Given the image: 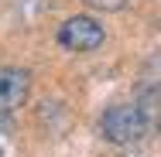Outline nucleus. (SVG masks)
<instances>
[{"instance_id":"obj_1","label":"nucleus","mask_w":161,"mask_h":157,"mask_svg":"<svg viewBox=\"0 0 161 157\" xmlns=\"http://www.w3.org/2000/svg\"><path fill=\"white\" fill-rule=\"evenodd\" d=\"M147 130H151V120L137 109V102H117L99 116V133L117 147L141 144L147 137Z\"/></svg>"},{"instance_id":"obj_2","label":"nucleus","mask_w":161,"mask_h":157,"mask_svg":"<svg viewBox=\"0 0 161 157\" xmlns=\"http://www.w3.org/2000/svg\"><path fill=\"white\" fill-rule=\"evenodd\" d=\"M106 41V31L96 17L89 14H75L69 17L62 28H58V44L65 51H75V55H86V51H96L99 44Z\"/></svg>"},{"instance_id":"obj_3","label":"nucleus","mask_w":161,"mask_h":157,"mask_svg":"<svg viewBox=\"0 0 161 157\" xmlns=\"http://www.w3.org/2000/svg\"><path fill=\"white\" fill-rule=\"evenodd\" d=\"M31 92V72L28 68H17V65H7L0 68V113H14L28 102Z\"/></svg>"},{"instance_id":"obj_4","label":"nucleus","mask_w":161,"mask_h":157,"mask_svg":"<svg viewBox=\"0 0 161 157\" xmlns=\"http://www.w3.org/2000/svg\"><path fill=\"white\" fill-rule=\"evenodd\" d=\"M137 109H141L147 120H154V116L161 113V86L144 82V86H141V92H137Z\"/></svg>"},{"instance_id":"obj_5","label":"nucleus","mask_w":161,"mask_h":157,"mask_svg":"<svg viewBox=\"0 0 161 157\" xmlns=\"http://www.w3.org/2000/svg\"><path fill=\"white\" fill-rule=\"evenodd\" d=\"M86 7H93V10H106V14H113V10H124L130 7L134 0H82Z\"/></svg>"},{"instance_id":"obj_6","label":"nucleus","mask_w":161,"mask_h":157,"mask_svg":"<svg viewBox=\"0 0 161 157\" xmlns=\"http://www.w3.org/2000/svg\"><path fill=\"white\" fill-rule=\"evenodd\" d=\"M144 82L161 86V55H154V58H147V62H144Z\"/></svg>"},{"instance_id":"obj_7","label":"nucleus","mask_w":161,"mask_h":157,"mask_svg":"<svg viewBox=\"0 0 161 157\" xmlns=\"http://www.w3.org/2000/svg\"><path fill=\"white\" fill-rule=\"evenodd\" d=\"M154 126H158V130H161V113H158V116H154Z\"/></svg>"}]
</instances>
